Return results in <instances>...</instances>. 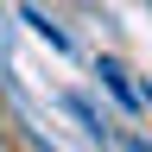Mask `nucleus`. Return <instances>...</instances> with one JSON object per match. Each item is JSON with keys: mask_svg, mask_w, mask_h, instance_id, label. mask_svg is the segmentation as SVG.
<instances>
[{"mask_svg": "<svg viewBox=\"0 0 152 152\" xmlns=\"http://www.w3.org/2000/svg\"><path fill=\"white\" fill-rule=\"evenodd\" d=\"M95 76H102V83L114 89V102H121L127 114H133V108L146 102V95H133V89H127V76H121V64H114V57H102V64H95Z\"/></svg>", "mask_w": 152, "mask_h": 152, "instance_id": "nucleus-1", "label": "nucleus"}, {"mask_svg": "<svg viewBox=\"0 0 152 152\" xmlns=\"http://www.w3.org/2000/svg\"><path fill=\"white\" fill-rule=\"evenodd\" d=\"M19 19H26V26H32L38 38H45V45H51V51H70V38H64V32H57V26H51V19H45V13H38V7H19Z\"/></svg>", "mask_w": 152, "mask_h": 152, "instance_id": "nucleus-2", "label": "nucleus"}, {"mask_svg": "<svg viewBox=\"0 0 152 152\" xmlns=\"http://www.w3.org/2000/svg\"><path fill=\"white\" fill-rule=\"evenodd\" d=\"M0 152H7V127H0Z\"/></svg>", "mask_w": 152, "mask_h": 152, "instance_id": "nucleus-3", "label": "nucleus"}]
</instances>
